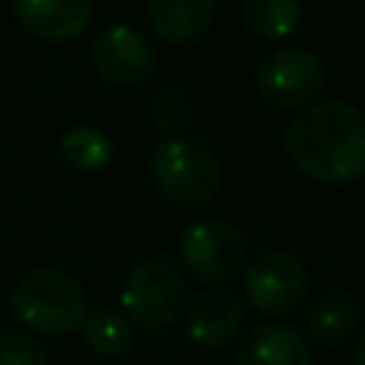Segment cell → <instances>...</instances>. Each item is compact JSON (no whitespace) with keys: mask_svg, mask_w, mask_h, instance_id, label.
Here are the masks:
<instances>
[{"mask_svg":"<svg viewBox=\"0 0 365 365\" xmlns=\"http://www.w3.org/2000/svg\"><path fill=\"white\" fill-rule=\"evenodd\" d=\"M83 346L100 359H119L135 346V324L115 308L87 311L81 324Z\"/></svg>","mask_w":365,"mask_h":365,"instance_id":"5bb4252c","label":"cell"},{"mask_svg":"<svg viewBox=\"0 0 365 365\" xmlns=\"http://www.w3.org/2000/svg\"><path fill=\"white\" fill-rule=\"evenodd\" d=\"M180 259L199 282H231L244 272L247 240L221 218H202L180 234Z\"/></svg>","mask_w":365,"mask_h":365,"instance_id":"8992f818","label":"cell"},{"mask_svg":"<svg viewBox=\"0 0 365 365\" xmlns=\"http://www.w3.org/2000/svg\"><path fill=\"white\" fill-rule=\"evenodd\" d=\"M0 365H48V349L26 334H0Z\"/></svg>","mask_w":365,"mask_h":365,"instance_id":"ac0fdd59","label":"cell"},{"mask_svg":"<svg viewBox=\"0 0 365 365\" xmlns=\"http://www.w3.org/2000/svg\"><path fill=\"white\" fill-rule=\"evenodd\" d=\"M234 365H314V349L289 324H259L240 340Z\"/></svg>","mask_w":365,"mask_h":365,"instance_id":"8fae6325","label":"cell"},{"mask_svg":"<svg viewBox=\"0 0 365 365\" xmlns=\"http://www.w3.org/2000/svg\"><path fill=\"white\" fill-rule=\"evenodd\" d=\"M151 122L164 138H180L192 122V103L182 90H160L151 103Z\"/></svg>","mask_w":365,"mask_h":365,"instance_id":"e0dca14e","label":"cell"},{"mask_svg":"<svg viewBox=\"0 0 365 365\" xmlns=\"http://www.w3.org/2000/svg\"><path fill=\"white\" fill-rule=\"evenodd\" d=\"M125 317L141 330H167L186 308V279L167 257H145L122 285Z\"/></svg>","mask_w":365,"mask_h":365,"instance_id":"277c9868","label":"cell"},{"mask_svg":"<svg viewBox=\"0 0 365 365\" xmlns=\"http://www.w3.org/2000/svg\"><path fill=\"white\" fill-rule=\"evenodd\" d=\"M356 324H359V308L346 292H324L304 311V330L311 340L324 346L343 343L356 330Z\"/></svg>","mask_w":365,"mask_h":365,"instance_id":"4fadbf2b","label":"cell"},{"mask_svg":"<svg viewBox=\"0 0 365 365\" xmlns=\"http://www.w3.org/2000/svg\"><path fill=\"white\" fill-rule=\"evenodd\" d=\"M311 272L295 253L269 250L257 257L244 272V302L257 314L282 317L292 314L308 298Z\"/></svg>","mask_w":365,"mask_h":365,"instance_id":"52a82bcc","label":"cell"},{"mask_svg":"<svg viewBox=\"0 0 365 365\" xmlns=\"http://www.w3.org/2000/svg\"><path fill=\"white\" fill-rule=\"evenodd\" d=\"M327 83L324 61L308 48H276L257 71V93L266 106L304 113L317 103Z\"/></svg>","mask_w":365,"mask_h":365,"instance_id":"5b68a950","label":"cell"},{"mask_svg":"<svg viewBox=\"0 0 365 365\" xmlns=\"http://www.w3.org/2000/svg\"><path fill=\"white\" fill-rule=\"evenodd\" d=\"M244 327V304L227 289H208L189 302L186 336L202 349H225Z\"/></svg>","mask_w":365,"mask_h":365,"instance_id":"9c48e42d","label":"cell"},{"mask_svg":"<svg viewBox=\"0 0 365 365\" xmlns=\"http://www.w3.org/2000/svg\"><path fill=\"white\" fill-rule=\"evenodd\" d=\"M304 0H240V19L263 42H282L298 29Z\"/></svg>","mask_w":365,"mask_h":365,"instance_id":"9a60e30c","label":"cell"},{"mask_svg":"<svg viewBox=\"0 0 365 365\" xmlns=\"http://www.w3.org/2000/svg\"><path fill=\"white\" fill-rule=\"evenodd\" d=\"M151 177L164 199L180 208H202L221 189V160L199 138H164L151 154Z\"/></svg>","mask_w":365,"mask_h":365,"instance_id":"3957f363","label":"cell"},{"mask_svg":"<svg viewBox=\"0 0 365 365\" xmlns=\"http://www.w3.org/2000/svg\"><path fill=\"white\" fill-rule=\"evenodd\" d=\"M218 0H148V19L160 42L189 45L212 29Z\"/></svg>","mask_w":365,"mask_h":365,"instance_id":"7c38bea8","label":"cell"},{"mask_svg":"<svg viewBox=\"0 0 365 365\" xmlns=\"http://www.w3.org/2000/svg\"><path fill=\"white\" fill-rule=\"evenodd\" d=\"M289 160L317 182L343 186L365 177V113L353 103H314L282 135Z\"/></svg>","mask_w":365,"mask_h":365,"instance_id":"6da1fadb","label":"cell"},{"mask_svg":"<svg viewBox=\"0 0 365 365\" xmlns=\"http://www.w3.org/2000/svg\"><path fill=\"white\" fill-rule=\"evenodd\" d=\"M10 311L26 330L45 336H64L81 330L87 317V292L71 272L38 266L10 285Z\"/></svg>","mask_w":365,"mask_h":365,"instance_id":"7a4b0ae2","label":"cell"},{"mask_svg":"<svg viewBox=\"0 0 365 365\" xmlns=\"http://www.w3.org/2000/svg\"><path fill=\"white\" fill-rule=\"evenodd\" d=\"M353 362H356V365H365V334L359 336V343H356V353H353Z\"/></svg>","mask_w":365,"mask_h":365,"instance_id":"d6986e66","label":"cell"},{"mask_svg":"<svg viewBox=\"0 0 365 365\" xmlns=\"http://www.w3.org/2000/svg\"><path fill=\"white\" fill-rule=\"evenodd\" d=\"M61 158L68 160L74 170H83V173H96L109 164L113 158V145L109 138L100 132V128H90V125H77V128H68L61 135Z\"/></svg>","mask_w":365,"mask_h":365,"instance_id":"2e32d148","label":"cell"},{"mask_svg":"<svg viewBox=\"0 0 365 365\" xmlns=\"http://www.w3.org/2000/svg\"><path fill=\"white\" fill-rule=\"evenodd\" d=\"M16 23L42 42H71L90 23V0H10Z\"/></svg>","mask_w":365,"mask_h":365,"instance_id":"30bf717a","label":"cell"},{"mask_svg":"<svg viewBox=\"0 0 365 365\" xmlns=\"http://www.w3.org/2000/svg\"><path fill=\"white\" fill-rule=\"evenodd\" d=\"M93 68L115 87H141L158 71V55L138 29L106 26L93 42Z\"/></svg>","mask_w":365,"mask_h":365,"instance_id":"ba28073f","label":"cell"}]
</instances>
